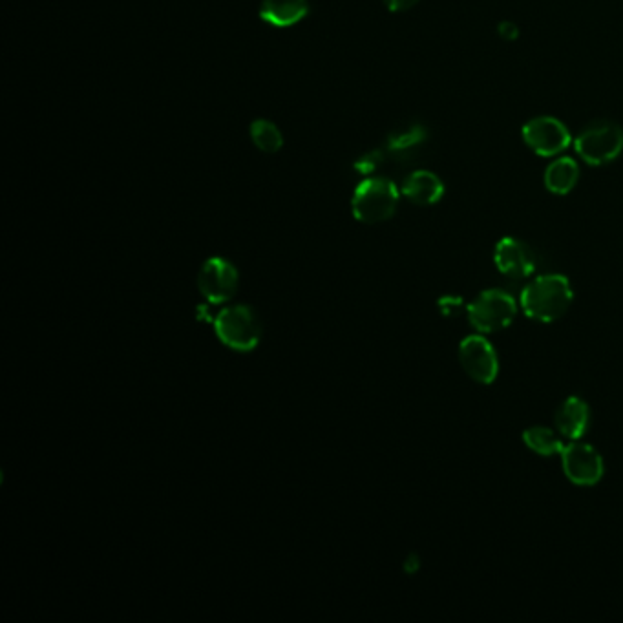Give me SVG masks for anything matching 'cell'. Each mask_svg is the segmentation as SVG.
I'll list each match as a JSON object with an SVG mask.
<instances>
[{"label":"cell","instance_id":"44dd1931","mask_svg":"<svg viewBox=\"0 0 623 623\" xmlns=\"http://www.w3.org/2000/svg\"><path fill=\"white\" fill-rule=\"evenodd\" d=\"M441 307H443L444 315H452V311L457 309V307H461V300H452V298H446L441 302Z\"/></svg>","mask_w":623,"mask_h":623},{"label":"cell","instance_id":"7c38bea8","mask_svg":"<svg viewBox=\"0 0 623 623\" xmlns=\"http://www.w3.org/2000/svg\"><path fill=\"white\" fill-rule=\"evenodd\" d=\"M402 194L415 205H421V207L433 205L443 198V181L439 180V176L433 172L417 170L404 181Z\"/></svg>","mask_w":623,"mask_h":623},{"label":"cell","instance_id":"6da1fadb","mask_svg":"<svg viewBox=\"0 0 623 623\" xmlns=\"http://www.w3.org/2000/svg\"><path fill=\"white\" fill-rule=\"evenodd\" d=\"M571 282L561 275H543L528 284L519 304L530 320L549 324L563 317L572 304Z\"/></svg>","mask_w":623,"mask_h":623},{"label":"cell","instance_id":"8992f818","mask_svg":"<svg viewBox=\"0 0 623 623\" xmlns=\"http://www.w3.org/2000/svg\"><path fill=\"white\" fill-rule=\"evenodd\" d=\"M240 286V273L236 265L229 260L212 256L207 262H203L198 273V289L201 296L214 306L227 304L233 300Z\"/></svg>","mask_w":623,"mask_h":623},{"label":"cell","instance_id":"277c9868","mask_svg":"<svg viewBox=\"0 0 623 623\" xmlns=\"http://www.w3.org/2000/svg\"><path fill=\"white\" fill-rule=\"evenodd\" d=\"M466 315L479 333H497L507 329L518 315V304L501 289H486L468 304Z\"/></svg>","mask_w":623,"mask_h":623},{"label":"cell","instance_id":"4fadbf2b","mask_svg":"<svg viewBox=\"0 0 623 623\" xmlns=\"http://www.w3.org/2000/svg\"><path fill=\"white\" fill-rule=\"evenodd\" d=\"M307 11V0H262L260 19L276 28H287L302 21Z\"/></svg>","mask_w":623,"mask_h":623},{"label":"cell","instance_id":"5bb4252c","mask_svg":"<svg viewBox=\"0 0 623 623\" xmlns=\"http://www.w3.org/2000/svg\"><path fill=\"white\" fill-rule=\"evenodd\" d=\"M578 180L580 167L572 158L556 159L545 170V187L558 196L569 194L576 187Z\"/></svg>","mask_w":623,"mask_h":623},{"label":"cell","instance_id":"5b68a950","mask_svg":"<svg viewBox=\"0 0 623 623\" xmlns=\"http://www.w3.org/2000/svg\"><path fill=\"white\" fill-rule=\"evenodd\" d=\"M576 152L589 165L611 163L622 154L623 128L611 121H598L585 128L574 141Z\"/></svg>","mask_w":623,"mask_h":623},{"label":"cell","instance_id":"9a60e30c","mask_svg":"<svg viewBox=\"0 0 623 623\" xmlns=\"http://www.w3.org/2000/svg\"><path fill=\"white\" fill-rule=\"evenodd\" d=\"M523 441L527 444L528 450L543 457L561 455L565 444L561 443L560 437L545 426H532L523 433Z\"/></svg>","mask_w":623,"mask_h":623},{"label":"cell","instance_id":"ba28073f","mask_svg":"<svg viewBox=\"0 0 623 623\" xmlns=\"http://www.w3.org/2000/svg\"><path fill=\"white\" fill-rule=\"evenodd\" d=\"M523 139L528 147L543 158L558 156L572 143L569 128L556 117H534L523 127Z\"/></svg>","mask_w":623,"mask_h":623},{"label":"cell","instance_id":"2e32d148","mask_svg":"<svg viewBox=\"0 0 623 623\" xmlns=\"http://www.w3.org/2000/svg\"><path fill=\"white\" fill-rule=\"evenodd\" d=\"M249 130H251V139H253L254 145L260 148L262 152L275 154L284 145L280 128L267 119H256L251 123Z\"/></svg>","mask_w":623,"mask_h":623},{"label":"cell","instance_id":"d6986e66","mask_svg":"<svg viewBox=\"0 0 623 623\" xmlns=\"http://www.w3.org/2000/svg\"><path fill=\"white\" fill-rule=\"evenodd\" d=\"M497 32H499V37L505 39V41H514V39H518L519 37L518 26L510 21L501 22V24L497 26Z\"/></svg>","mask_w":623,"mask_h":623},{"label":"cell","instance_id":"7a4b0ae2","mask_svg":"<svg viewBox=\"0 0 623 623\" xmlns=\"http://www.w3.org/2000/svg\"><path fill=\"white\" fill-rule=\"evenodd\" d=\"M212 328L223 346L236 353H251L264 335L262 320L253 307L245 304L223 307L212 320Z\"/></svg>","mask_w":623,"mask_h":623},{"label":"cell","instance_id":"ffe728a7","mask_svg":"<svg viewBox=\"0 0 623 623\" xmlns=\"http://www.w3.org/2000/svg\"><path fill=\"white\" fill-rule=\"evenodd\" d=\"M391 11L410 10L419 0H384Z\"/></svg>","mask_w":623,"mask_h":623},{"label":"cell","instance_id":"3957f363","mask_svg":"<svg viewBox=\"0 0 623 623\" xmlns=\"http://www.w3.org/2000/svg\"><path fill=\"white\" fill-rule=\"evenodd\" d=\"M401 192L388 178H370L360 183L351 200L355 220L366 225L386 222L397 211Z\"/></svg>","mask_w":623,"mask_h":623},{"label":"cell","instance_id":"52a82bcc","mask_svg":"<svg viewBox=\"0 0 623 623\" xmlns=\"http://www.w3.org/2000/svg\"><path fill=\"white\" fill-rule=\"evenodd\" d=\"M561 466L569 481L578 486H594L602 481L603 459L591 444L572 441L561 452Z\"/></svg>","mask_w":623,"mask_h":623},{"label":"cell","instance_id":"30bf717a","mask_svg":"<svg viewBox=\"0 0 623 623\" xmlns=\"http://www.w3.org/2000/svg\"><path fill=\"white\" fill-rule=\"evenodd\" d=\"M497 271L510 280H525L536 271V254L527 243L507 236L499 240L494 251Z\"/></svg>","mask_w":623,"mask_h":623},{"label":"cell","instance_id":"8fae6325","mask_svg":"<svg viewBox=\"0 0 623 623\" xmlns=\"http://www.w3.org/2000/svg\"><path fill=\"white\" fill-rule=\"evenodd\" d=\"M591 426L589 404L580 397H569L556 412L558 432L571 441H580Z\"/></svg>","mask_w":623,"mask_h":623},{"label":"cell","instance_id":"ac0fdd59","mask_svg":"<svg viewBox=\"0 0 623 623\" xmlns=\"http://www.w3.org/2000/svg\"><path fill=\"white\" fill-rule=\"evenodd\" d=\"M382 156L379 152H371L368 156H364V158L360 159L355 163V169L362 172V174H370L373 170L377 169V165L381 163Z\"/></svg>","mask_w":623,"mask_h":623},{"label":"cell","instance_id":"e0dca14e","mask_svg":"<svg viewBox=\"0 0 623 623\" xmlns=\"http://www.w3.org/2000/svg\"><path fill=\"white\" fill-rule=\"evenodd\" d=\"M424 138H426V130L419 125H413V127L402 130V132L393 134L390 138V148L391 150H408V148L423 143Z\"/></svg>","mask_w":623,"mask_h":623},{"label":"cell","instance_id":"9c48e42d","mask_svg":"<svg viewBox=\"0 0 623 623\" xmlns=\"http://www.w3.org/2000/svg\"><path fill=\"white\" fill-rule=\"evenodd\" d=\"M459 362L466 375L479 384H492L499 373L494 346L479 335H470L459 344Z\"/></svg>","mask_w":623,"mask_h":623}]
</instances>
